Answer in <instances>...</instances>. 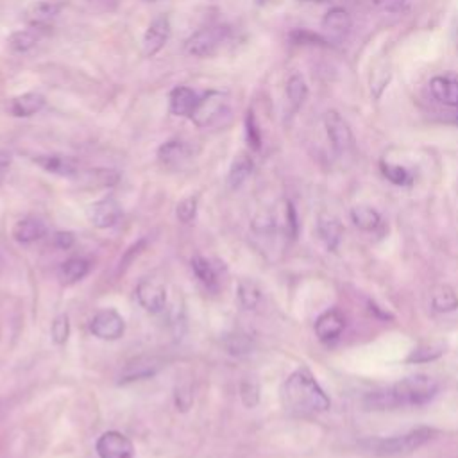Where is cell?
<instances>
[{
    "instance_id": "1",
    "label": "cell",
    "mask_w": 458,
    "mask_h": 458,
    "mask_svg": "<svg viewBox=\"0 0 458 458\" xmlns=\"http://www.w3.org/2000/svg\"><path fill=\"white\" fill-rule=\"evenodd\" d=\"M438 394V381L428 374H413L390 386L369 392L363 399L367 410H410L420 408Z\"/></svg>"
},
{
    "instance_id": "2",
    "label": "cell",
    "mask_w": 458,
    "mask_h": 458,
    "mask_svg": "<svg viewBox=\"0 0 458 458\" xmlns=\"http://www.w3.org/2000/svg\"><path fill=\"white\" fill-rule=\"evenodd\" d=\"M283 404L290 413L313 415L329 410L331 401L308 369H297L283 385Z\"/></svg>"
},
{
    "instance_id": "3",
    "label": "cell",
    "mask_w": 458,
    "mask_h": 458,
    "mask_svg": "<svg viewBox=\"0 0 458 458\" xmlns=\"http://www.w3.org/2000/svg\"><path fill=\"white\" fill-rule=\"evenodd\" d=\"M435 435V429L420 426L415 429H410L406 433L392 435V437H376V438H367L360 442V445L376 456H406L411 454L413 451L420 449L424 444H428Z\"/></svg>"
},
{
    "instance_id": "4",
    "label": "cell",
    "mask_w": 458,
    "mask_h": 458,
    "mask_svg": "<svg viewBox=\"0 0 458 458\" xmlns=\"http://www.w3.org/2000/svg\"><path fill=\"white\" fill-rule=\"evenodd\" d=\"M229 118H231L229 97L216 89H209L202 97H199L197 106L190 116V120L200 129L224 125L229 122Z\"/></svg>"
},
{
    "instance_id": "5",
    "label": "cell",
    "mask_w": 458,
    "mask_h": 458,
    "mask_svg": "<svg viewBox=\"0 0 458 458\" xmlns=\"http://www.w3.org/2000/svg\"><path fill=\"white\" fill-rule=\"evenodd\" d=\"M227 34H229V29L224 25H209V27L199 29L186 39L184 50L191 57H199V59L213 57L225 43Z\"/></svg>"
},
{
    "instance_id": "6",
    "label": "cell",
    "mask_w": 458,
    "mask_h": 458,
    "mask_svg": "<svg viewBox=\"0 0 458 458\" xmlns=\"http://www.w3.org/2000/svg\"><path fill=\"white\" fill-rule=\"evenodd\" d=\"M166 367V360L157 354H140L127 360L120 370V383H134L156 376Z\"/></svg>"
},
{
    "instance_id": "7",
    "label": "cell",
    "mask_w": 458,
    "mask_h": 458,
    "mask_svg": "<svg viewBox=\"0 0 458 458\" xmlns=\"http://www.w3.org/2000/svg\"><path fill=\"white\" fill-rule=\"evenodd\" d=\"M89 331L100 340L113 342L122 338V335L125 333V320L118 311L106 308L93 315L89 322Z\"/></svg>"
},
{
    "instance_id": "8",
    "label": "cell",
    "mask_w": 458,
    "mask_h": 458,
    "mask_svg": "<svg viewBox=\"0 0 458 458\" xmlns=\"http://www.w3.org/2000/svg\"><path fill=\"white\" fill-rule=\"evenodd\" d=\"M324 125H326L327 138H329L333 148L338 154H344V152H347V150H351L354 147L352 131H351L349 123L342 118V114L338 111H335V109L326 111Z\"/></svg>"
},
{
    "instance_id": "9",
    "label": "cell",
    "mask_w": 458,
    "mask_h": 458,
    "mask_svg": "<svg viewBox=\"0 0 458 458\" xmlns=\"http://www.w3.org/2000/svg\"><path fill=\"white\" fill-rule=\"evenodd\" d=\"M98 458H134V445L129 437L120 431H106L95 444Z\"/></svg>"
},
{
    "instance_id": "10",
    "label": "cell",
    "mask_w": 458,
    "mask_h": 458,
    "mask_svg": "<svg viewBox=\"0 0 458 458\" xmlns=\"http://www.w3.org/2000/svg\"><path fill=\"white\" fill-rule=\"evenodd\" d=\"M170 18L166 14L156 16L145 29L143 34V54L147 57L157 55L170 38Z\"/></svg>"
},
{
    "instance_id": "11",
    "label": "cell",
    "mask_w": 458,
    "mask_h": 458,
    "mask_svg": "<svg viewBox=\"0 0 458 458\" xmlns=\"http://www.w3.org/2000/svg\"><path fill=\"white\" fill-rule=\"evenodd\" d=\"M136 299L145 311L159 313L166 304V288L159 281L141 279L136 286Z\"/></svg>"
},
{
    "instance_id": "12",
    "label": "cell",
    "mask_w": 458,
    "mask_h": 458,
    "mask_svg": "<svg viewBox=\"0 0 458 458\" xmlns=\"http://www.w3.org/2000/svg\"><path fill=\"white\" fill-rule=\"evenodd\" d=\"M88 218L97 229H109L120 222L122 208L113 197H104L88 208Z\"/></svg>"
},
{
    "instance_id": "13",
    "label": "cell",
    "mask_w": 458,
    "mask_h": 458,
    "mask_svg": "<svg viewBox=\"0 0 458 458\" xmlns=\"http://www.w3.org/2000/svg\"><path fill=\"white\" fill-rule=\"evenodd\" d=\"M191 157V150L186 141L182 140H168L159 145L157 148V161L166 168H181Z\"/></svg>"
},
{
    "instance_id": "14",
    "label": "cell",
    "mask_w": 458,
    "mask_h": 458,
    "mask_svg": "<svg viewBox=\"0 0 458 458\" xmlns=\"http://www.w3.org/2000/svg\"><path fill=\"white\" fill-rule=\"evenodd\" d=\"M63 7H64L63 0H39V2H34L27 9L25 20L30 27L45 29L52 20H55L59 16Z\"/></svg>"
},
{
    "instance_id": "15",
    "label": "cell",
    "mask_w": 458,
    "mask_h": 458,
    "mask_svg": "<svg viewBox=\"0 0 458 458\" xmlns=\"http://www.w3.org/2000/svg\"><path fill=\"white\" fill-rule=\"evenodd\" d=\"M345 329V317L338 310H327L315 320V335L320 342H335Z\"/></svg>"
},
{
    "instance_id": "16",
    "label": "cell",
    "mask_w": 458,
    "mask_h": 458,
    "mask_svg": "<svg viewBox=\"0 0 458 458\" xmlns=\"http://www.w3.org/2000/svg\"><path fill=\"white\" fill-rule=\"evenodd\" d=\"M197 93L188 86H175L168 97V107L174 116L190 118L197 106Z\"/></svg>"
},
{
    "instance_id": "17",
    "label": "cell",
    "mask_w": 458,
    "mask_h": 458,
    "mask_svg": "<svg viewBox=\"0 0 458 458\" xmlns=\"http://www.w3.org/2000/svg\"><path fill=\"white\" fill-rule=\"evenodd\" d=\"M34 163H38L43 170L55 175H63V177H73L79 174V161L70 156H61V154L36 156Z\"/></svg>"
},
{
    "instance_id": "18",
    "label": "cell",
    "mask_w": 458,
    "mask_h": 458,
    "mask_svg": "<svg viewBox=\"0 0 458 458\" xmlns=\"http://www.w3.org/2000/svg\"><path fill=\"white\" fill-rule=\"evenodd\" d=\"M45 106V97L38 91H27L21 95H16L9 102V113L16 118H29L36 113H39Z\"/></svg>"
},
{
    "instance_id": "19",
    "label": "cell",
    "mask_w": 458,
    "mask_h": 458,
    "mask_svg": "<svg viewBox=\"0 0 458 458\" xmlns=\"http://www.w3.org/2000/svg\"><path fill=\"white\" fill-rule=\"evenodd\" d=\"M11 234L18 243H32L47 234V225L36 216H25L14 224Z\"/></svg>"
},
{
    "instance_id": "20",
    "label": "cell",
    "mask_w": 458,
    "mask_h": 458,
    "mask_svg": "<svg viewBox=\"0 0 458 458\" xmlns=\"http://www.w3.org/2000/svg\"><path fill=\"white\" fill-rule=\"evenodd\" d=\"M317 234L329 250H336L344 236V225L333 215H320L317 220Z\"/></svg>"
},
{
    "instance_id": "21",
    "label": "cell",
    "mask_w": 458,
    "mask_h": 458,
    "mask_svg": "<svg viewBox=\"0 0 458 458\" xmlns=\"http://www.w3.org/2000/svg\"><path fill=\"white\" fill-rule=\"evenodd\" d=\"M43 38V29L39 27H29V29H20L14 30L7 36V48L13 54H25L32 50Z\"/></svg>"
},
{
    "instance_id": "22",
    "label": "cell",
    "mask_w": 458,
    "mask_h": 458,
    "mask_svg": "<svg viewBox=\"0 0 458 458\" xmlns=\"http://www.w3.org/2000/svg\"><path fill=\"white\" fill-rule=\"evenodd\" d=\"M433 97L445 106H458V81L449 77H433L429 81Z\"/></svg>"
},
{
    "instance_id": "23",
    "label": "cell",
    "mask_w": 458,
    "mask_h": 458,
    "mask_svg": "<svg viewBox=\"0 0 458 458\" xmlns=\"http://www.w3.org/2000/svg\"><path fill=\"white\" fill-rule=\"evenodd\" d=\"M252 170H254V163H252L250 156L238 154L234 157V161L231 163V168H229V174H227V186L231 190L240 188L250 177Z\"/></svg>"
},
{
    "instance_id": "24",
    "label": "cell",
    "mask_w": 458,
    "mask_h": 458,
    "mask_svg": "<svg viewBox=\"0 0 458 458\" xmlns=\"http://www.w3.org/2000/svg\"><path fill=\"white\" fill-rule=\"evenodd\" d=\"M89 272V263L84 258H68L66 261L61 263L59 267V279L64 284H73L81 279H84Z\"/></svg>"
},
{
    "instance_id": "25",
    "label": "cell",
    "mask_w": 458,
    "mask_h": 458,
    "mask_svg": "<svg viewBox=\"0 0 458 458\" xmlns=\"http://www.w3.org/2000/svg\"><path fill=\"white\" fill-rule=\"evenodd\" d=\"M191 270L193 274L197 276V279L211 292H216L218 290V274L215 270V267L211 265L209 259L202 258V256H193L191 258Z\"/></svg>"
},
{
    "instance_id": "26",
    "label": "cell",
    "mask_w": 458,
    "mask_h": 458,
    "mask_svg": "<svg viewBox=\"0 0 458 458\" xmlns=\"http://www.w3.org/2000/svg\"><path fill=\"white\" fill-rule=\"evenodd\" d=\"M322 27L333 34H345L352 27V20L344 7H331L322 18Z\"/></svg>"
},
{
    "instance_id": "27",
    "label": "cell",
    "mask_w": 458,
    "mask_h": 458,
    "mask_svg": "<svg viewBox=\"0 0 458 458\" xmlns=\"http://www.w3.org/2000/svg\"><path fill=\"white\" fill-rule=\"evenodd\" d=\"M284 93H286V100L290 104V109L295 113L304 104V100L308 97V86H306V81L302 79V75L292 73L286 81Z\"/></svg>"
},
{
    "instance_id": "28",
    "label": "cell",
    "mask_w": 458,
    "mask_h": 458,
    "mask_svg": "<svg viewBox=\"0 0 458 458\" xmlns=\"http://www.w3.org/2000/svg\"><path fill=\"white\" fill-rule=\"evenodd\" d=\"M351 220L361 231H376L381 225V215L374 208L365 204L354 206L351 209Z\"/></svg>"
},
{
    "instance_id": "29",
    "label": "cell",
    "mask_w": 458,
    "mask_h": 458,
    "mask_svg": "<svg viewBox=\"0 0 458 458\" xmlns=\"http://www.w3.org/2000/svg\"><path fill=\"white\" fill-rule=\"evenodd\" d=\"M431 306L435 311L447 313L458 308V295L451 286H438L431 295Z\"/></svg>"
},
{
    "instance_id": "30",
    "label": "cell",
    "mask_w": 458,
    "mask_h": 458,
    "mask_svg": "<svg viewBox=\"0 0 458 458\" xmlns=\"http://www.w3.org/2000/svg\"><path fill=\"white\" fill-rule=\"evenodd\" d=\"M392 79V72H390V64L386 61H381L377 63L374 68H372V73H370V93H372V98H379L385 91V88L388 86Z\"/></svg>"
},
{
    "instance_id": "31",
    "label": "cell",
    "mask_w": 458,
    "mask_h": 458,
    "mask_svg": "<svg viewBox=\"0 0 458 458\" xmlns=\"http://www.w3.org/2000/svg\"><path fill=\"white\" fill-rule=\"evenodd\" d=\"M222 345L225 349V352H229L231 356H245L252 351L254 344L252 338L243 335V333H231L225 335L222 340Z\"/></svg>"
},
{
    "instance_id": "32",
    "label": "cell",
    "mask_w": 458,
    "mask_h": 458,
    "mask_svg": "<svg viewBox=\"0 0 458 458\" xmlns=\"http://www.w3.org/2000/svg\"><path fill=\"white\" fill-rule=\"evenodd\" d=\"M238 301L243 308L254 310L261 301V290L254 281H240L238 284Z\"/></svg>"
},
{
    "instance_id": "33",
    "label": "cell",
    "mask_w": 458,
    "mask_h": 458,
    "mask_svg": "<svg viewBox=\"0 0 458 458\" xmlns=\"http://www.w3.org/2000/svg\"><path fill=\"white\" fill-rule=\"evenodd\" d=\"M381 174L390 181V182H394V184H397V186H406V184H410L411 182V174L404 168V166H401V165H392V163H386V161H381Z\"/></svg>"
},
{
    "instance_id": "34",
    "label": "cell",
    "mask_w": 458,
    "mask_h": 458,
    "mask_svg": "<svg viewBox=\"0 0 458 458\" xmlns=\"http://www.w3.org/2000/svg\"><path fill=\"white\" fill-rule=\"evenodd\" d=\"M444 354V345L442 344H428V345H420L417 349L411 351V354L408 356L410 363H426L431 360H437L438 356Z\"/></svg>"
},
{
    "instance_id": "35",
    "label": "cell",
    "mask_w": 458,
    "mask_h": 458,
    "mask_svg": "<svg viewBox=\"0 0 458 458\" xmlns=\"http://www.w3.org/2000/svg\"><path fill=\"white\" fill-rule=\"evenodd\" d=\"M245 136H247V143L252 150L261 148V131H259V125L256 122L252 109H249L247 116H245Z\"/></svg>"
},
{
    "instance_id": "36",
    "label": "cell",
    "mask_w": 458,
    "mask_h": 458,
    "mask_svg": "<svg viewBox=\"0 0 458 458\" xmlns=\"http://www.w3.org/2000/svg\"><path fill=\"white\" fill-rule=\"evenodd\" d=\"M70 335V322H68V315H57L50 326V336L54 340V344L63 345L66 344Z\"/></svg>"
},
{
    "instance_id": "37",
    "label": "cell",
    "mask_w": 458,
    "mask_h": 458,
    "mask_svg": "<svg viewBox=\"0 0 458 458\" xmlns=\"http://www.w3.org/2000/svg\"><path fill=\"white\" fill-rule=\"evenodd\" d=\"M175 215H177V218H179L182 224L193 222L195 216H197V197H193V195L184 197V199L177 204Z\"/></svg>"
},
{
    "instance_id": "38",
    "label": "cell",
    "mask_w": 458,
    "mask_h": 458,
    "mask_svg": "<svg viewBox=\"0 0 458 458\" xmlns=\"http://www.w3.org/2000/svg\"><path fill=\"white\" fill-rule=\"evenodd\" d=\"M290 38L297 45H324V47H327V41L322 36H318V34H315L311 30H306V29L292 30Z\"/></svg>"
},
{
    "instance_id": "39",
    "label": "cell",
    "mask_w": 458,
    "mask_h": 458,
    "mask_svg": "<svg viewBox=\"0 0 458 458\" xmlns=\"http://www.w3.org/2000/svg\"><path fill=\"white\" fill-rule=\"evenodd\" d=\"M240 394H242L243 404L249 406V408L256 406L258 401H259V388H258V385L252 383V381H243L242 386H240Z\"/></svg>"
},
{
    "instance_id": "40",
    "label": "cell",
    "mask_w": 458,
    "mask_h": 458,
    "mask_svg": "<svg viewBox=\"0 0 458 458\" xmlns=\"http://www.w3.org/2000/svg\"><path fill=\"white\" fill-rule=\"evenodd\" d=\"M406 0H374V4L383 9V11H388V13H395L399 11L403 5H404Z\"/></svg>"
},
{
    "instance_id": "41",
    "label": "cell",
    "mask_w": 458,
    "mask_h": 458,
    "mask_svg": "<svg viewBox=\"0 0 458 458\" xmlns=\"http://www.w3.org/2000/svg\"><path fill=\"white\" fill-rule=\"evenodd\" d=\"M54 242H55V245H57L59 249H70V247L73 245L75 238H73L72 233H55Z\"/></svg>"
},
{
    "instance_id": "42",
    "label": "cell",
    "mask_w": 458,
    "mask_h": 458,
    "mask_svg": "<svg viewBox=\"0 0 458 458\" xmlns=\"http://www.w3.org/2000/svg\"><path fill=\"white\" fill-rule=\"evenodd\" d=\"M11 154L5 152V150H0V184L4 182L7 172H9V166H11Z\"/></svg>"
},
{
    "instance_id": "43",
    "label": "cell",
    "mask_w": 458,
    "mask_h": 458,
    "mask_svg": "<svg viewBox=\"0 0 458 458\" xmlns=\"http://www.w3.org/2000/svg\"><path fill=\"white\" fill-rule=\"evenodd\" d=\"M302 2H320V0H302Z\"/></svg>"
},
{
    "instance_id": "44",
    "label": "cell",
    "mask_w": 458,
    "mask_h": 458,
    "mask_svg": "<svg viewBox=\"0 0 458 458\" xmlns=\"http://www.w3.org/2000/svg\"><path fill=\"white\" fill-rule=\"evenodd\" d=\"M143 2H157V0H143Z\"/></svg>"
}]
</instances>
